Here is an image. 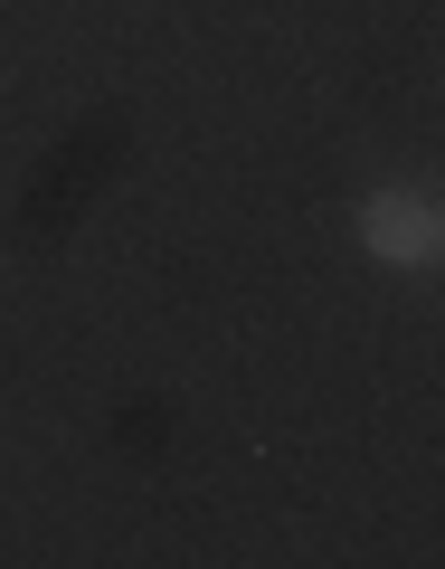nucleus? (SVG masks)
Returning a JSON list of instances; mask_svg holds the SVG:
<instances>
[{"label":"nucleus","instance_id":"nucleus-1","mask_svg":"<svg viewBox=\"0 0 445 569\" xmlns=\"http://www.w3.org/2000/svg\"><path fill=\"white\" fill-rule=\"evenodd\" d=\"M361 247L380 266H436V247H445L436 190H370L361 200Z\"/></svg>","mask_w":445,"mask_h":569}]
</instances>
